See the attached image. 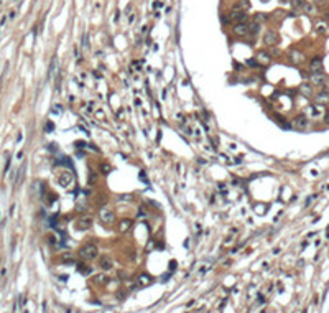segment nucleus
<instances>
[{
  "label": "nucleus",
  "instance_id": "nucleus-3",
  "mask_svg": "<svg viewBox=\"0 0 329 313\" xmlns=\"http://www.w3.org/2000/svg\"><path fill=\"white\" fill-rule=\"evenodd\" d=\"M309 125H311V120H309L306 114H300V116L293 117V120H291V127L296 130H308Z\"/></svg>",
  "mask_w": 329,
  "mask_h": 313
},
{
  "label": "nucleus",
  "instance_id": "nucleus-9",
  "mask_svg": "<svg viewBox=\"0 0 329 313\" xmlns=\"http://www.w3.org/2000/svg\"><path fill=\"white\" fill-rule=\"evenodd\" d=\"M73 181H74V175L69 173V171H64V173H61L59 178H58V183H59L63 188H68L69 185H73Z\"/></svg>",
  "mask_w": 329,
  "mask_h": 313
},
{
  "label": "nucleus",
  "instance_id": "nucleus-29",
  "mask_svg": "<svg viewBox=\"0 0 329 313\" xmlns=\"http://www.w3.org/2000/svg\"><path fill=\"white\" fill-rule=\"evenodd\" d=\"M51 129H53V124H51V122H48V125H46V130H51Z\"/></svg>",
  "mask_w": 329,
  "mask_h": 313
},
{
  "label": "nucleus",
  "instance_id": "nucleus-23",
  "mask_svg": "<svg viewBox=\"0 0 329 313\" xmlns=\"http://www.w3.org/2000/svg\"><path fill=\"white\" fill-rule=\"evenodd\" d=\"M100 171H102L104 175H109V173L112 171V167H111L109 163H102V165H100Z\"/></svg>",
  "mask_w": 329,
  "mask_h": 313
},
{
  "label": "nucleus",
  "instance_id": "nucleus-18",
  "mask_svg": "<svg viewBox=\"0 0 329 313\" xmlns=\"http://www.w3.org/2000/svg\"><path fill=\"white\" fill-rule=\"evenodd\" d=\"M56 68H58V60L53 58L51 60V65H49V74H48V81H51L54 78V71H56Z\"/></svg>",
  "mask_w": 329,
  "mask_h": 313
},
{
  "label": "nucleus",
  "instance_id": "nucleus-26",
  "mask_svg": "<svg viewBox=\"0 0 329 313\" xmlns=\"http://www.w3.org/2000/svg\"><path fill=\"white\" fill-rule=\"evenodd\" d=\"M176 265H178L176 260H171V262H170V270H176Z\"/></svg>",
  "mask_w": 329,
  "mask_h": 313
},
{
  "label": "nucleus",
  "instance_id": "nucleus-17",
  "mask_svg": "<svg viewBox=\"0 0 329 313\" xmlns=\"http://www.w3.org/2000/svg\"><path fill=\"white\" fill-rule=\"evenodd\" d=\"M153 282L152 275H147V274H141V275L137 279V287H147Z\"/></svg>",
  "mask_w": 329,
  "mask_h": 313
},
{
  "label": "nucleus",
  "instance_id": "nucleus-8",
  "mask_svg": "<svg viewBox=\"0 0 329 313\" xmlns=\"http://www.w3.org/2000/svg\"><path fill=\"white\" fill-rule=\"evenodd\" d=\"M309 81H311L313 86H324L327 78H326V74L322 73V71H319V73H311V76H309Z\"/></svg>",
  "mask_w": 329,
  "mask_h": 313
},
{
  "label": "nucleus",
  "instance_id": "nucleus-24",
  "mask_svg": "<svg viewBox=\"0 0 329 313\" xmlns=\"http://www.w3.org/2000/svg\"><path fill=\"white\" fill-rule=\"evenodd\" d=\"M105 279H107L105 275H95V277H94V282H97V284H104V282H107Z\"/></svg>",
  "mask_w": 329,
  "mask_h": 313
},
{
  "label": "nucleus",
  "instance_id": "nucleus-19",
  "mask_svg": "<svg viewBox=\"0 0 329 313\" xmlns=\"http://www.w3.org/2000/svg\"><path fill=\"white\" fill-rule=\"evenodd\" d=\"M132 226V221L130 219H124V221H120V224H119V231L120 232H127L128 229H130Z\"/></svg>",
  "mask_w": 329,
  "mask_h": 313
},
{
  "label": "nucleus",
  "instance_id": "nucleus-16",
  "mask_svg": "<svg viewBox=\"0 0 329 313\" xmlns=\"http://www.w3.org/2000/svg\"><path fill=\"white\" fill-rule=\"evenodd\" d=\"M99 267L102 270H111L112 267H114V264H112V260L107 257V255H104V257H100L99 259Z\"/></svg>",
  "mask_w": 329,
  "mask_h": 313
},
{
  "label": "nucleus",
  "instance_id": "nucleus-1",
  "mask_svg": "<svg viewBox=\"0 0 329 313\" xmlns=\"http://www.w3.org/2000/svg\"><path fill=\"white\" fill-rule=\"evenodd\" d=\"M99 255V249L95 244H86L79 249V257L82 260H94Z\"/></svg>",
  "mask_w": 329,
  "mask_h": 313
},
{
  "label": "nucleus",
  "instance_id": "nucleus-7",
  "mask_svg": "<svg viewBox=\"0 0 329 313\" xmlns=\"http://www.w3.org/2000/svg\"><path fill=\"white\" fill-rule=\"evenodd\" d=\"M99 218H100V221L104 222V224H112V222L115 221V213L112 211V209H109V208H102L99 211Z\"/></svg>",
  "mask_w": 329,
  "mask_h": 313
},
{
  "label": "nucleus",
  "instance_id": "nucleus-12",
  "mask_svg": "<svg viewBox=\"0 0 329 313\" xmlns=\"http://www.w3.org/2000/svg\"><path fill=\"white\" fill-rule=\"evenodd\" d=\"M234 33L239 35V36H245L249 33V25L245 22H240V23H235L234 25Z\"/></svg>",
  "mask_w": 329,
  "mask_h": 313
},
{
  "label": "nucleus",
  "instance_id": "nucleus-21",
  "mask_svg": "<svg viewBox=\"0 0 329 313\" xmlns=\"http://www.w3.org/2000/svg\"><path fill=\"white\" fill-rule=\"evenodd\" d=\"M259 30H260V23L259 22H254L252 25H249V33L257 35V33H259Z\"/></svg>",
  "mask_w": 329,
  "mask_h": 313
},
{
  "label": "nucleus",
  "instance_id": "nucleus-27",
  "mask_svg": "<svg viewBox=\"0 0 329 313\" xmlns=\"http://www.w3.org/2000/svg\"><path fill=\"white\" fill-rule=\"evenodd\" d=\"M247 63H249L250 66H259V61H257V60H255V61H254V60H249Z\"/></svg>",
  "mask_w": 329,
  "mask_h": 313
},
{
  "label": "nucleus",
  "instance_id": "nucleus-6",
  "mask_svg": "<svg viewBox=\"0 0 329 313\" xmlns=\"http://www.w3.org/2000/svg\"><path fill=\"white\" fill-rule=\"evenodd\" d=\"M92 224H94V218L92 216H89V214L81 216V218L77 219V222H76V226H77L79 231H86V229L92 227Z\"/></svg>",
  "mask_w": 329,
  "mask_h": 313
},
{
  "label": "nucleus",
  "instance_id": "nucleus-28",
  "mask_svg": "<svg viewBox=\"0 0 329 313\" xmlns=\"http://www.w3.org/2000/svg\"><path fill=\"white\" fill-rule=\"evenodd\" d=\"M15 17H17V12H15V10H13V12H10V13H8V18H10V20H13Z\"/></svg>",
  "mask_w": 329,
  "mask_h": 313
},
{
  "label": "nucleus",
  "instance_id": "nucleus-15",
  "mask_svg": "<svg viewBox=\"0 0 329 313\" xmlns=\"http://www.w3.org/2000/svg\"><path fill=\"white\" fill-rule=\"evenodd\" d=\"M257 61H259V65H262V66H267V65H270L272 63V58L265 53V51H260V53H257Z\"/></svg>",
  "mask_w": 329,
  "mask_h": 313
},
{
  "label": "nucleus",
  "instance_id": "nucleus-10",
  "mask_svg": "<svg viewBox=\"0 0 329 313\" xmlns=\"http://www.w3.org/2000/svg\"><path fill=\"white\" fill-rule=\"evenodd\" d=\"M288 60L293 63V65H301L303 61H305V55L301 53V51H298V50H291L288 53Z\"/></svg>",
  "mask_w": 329,
  "mask_h": 313
},
{
  "label": "nucleus",
  "instance_id": "nucleus-22",
  "mask_svg": "<svg viewBox=\"0 0 329 313\" xmlns=\"http://www.w3.org/2000/svg\"><path fill=\"white\" fill-rule=\"evenodd\" d=\"M23 173H25V165H22L20 170H18V175H17V180H15V185H20L22 180H23Z\"/></svg>",
  "mask_w": 329,
  "mask_h": 313
},
{
  "label": "nucleus",
  "instance_id": "nucleus-2",
  "mask_svg": "<svg viewBox=\"0 0 329 313\" xmlns=\"http://www.w3.org/2000/svg\"><path fill=\"white\" fill-rule=\"evenodd\" d=\"M305 114L309 119H324L326 117V107L322 104H311L306 107Z\"/></svg>",
  "mask_w": 329,
  "mask_h": 313
},
{
  "label": "nucleus",
  "instance_id": "nucleus-5",
  "mask_svg": "<svg viewBox=\"0 0 329 313\" xmlns=\"http://www.w3.org/2000/svg\"><path fill=\"white\" fill-rule=\"evenodd\" d=\"M263 43L267 46H275V44L280 43V35L275 30H265L263 31Z\"/></svg>",
  "mask_w": 329,
  "mask_h": 313
},
{
  "label": "nucleus",
  "instance_id": "nucleus-20",
  "mask_svg": "<svg viewBox=\"0 0 329 313\" xmlns=\"http://www.w3.org/2000/svg\"><path fill=\"white\" fill-rule=\"evenodd\" d=\"M77 272L82 274V275H87V274L92 272V269H91V267H87V265H84V264H79V265H77Z\"/></svg>",
  "mask_w": 329,
  "mask_h": 313
},
{
  "label": "nucleus",
  "instance_id": "nucleus-25",
  "mask_svg": "<svg viewBox=\"0 0 329 313\" xmlns=\"http://www.w3.org/2000/svg\"><path fill=\"white\" fill-rule=\"evenodd\" d=\"M316 30L319 31V33H324L326 31V23H318L316 25Z\"/></svg>",
  "mask_w": 329,
  "mask_h": 313
},
{
  "label": "nucleus",
  "instance_id": "nucleus-13",
  "mask_svg": "<svg viewBox=\"0 0 329 313\" xmlns=\"http://www.w3.org/2000/svg\"><path fill=\"white\" fill-rule=\"evenodd\" d=\"M309 69H311V73L322 71V60L319 58V56H316V58L311 60V63H309Z\"/></svg>",
  "mask_w": 329,
  "mask_h": 313
},
{
  "label": "nucleus",
  "instance_id": "nucleus-4",
  "mask_svg": "<svg viewBox=\"0 0 329 313\" xmlns=\"http://www.w3.org/2000/svg\"><path fill=\"white\" fill-rule=\"evenodd\" d=\"M245 20H247V10H244V8L239 7V5H235L229 13V22L235 25V23H240V22H245Z\"/></svg>",
  "mask_w": 329,
  "mask_h": 313
},
{
  "label": "nucleus",
  "instance_id": "nucleus-14",
  "mask_svg": "<svg viewBox=\"0 0 329 313\" xmlns=\"http://www.w3.org/2000/svg\"><path fill=\"white\" fill-rule=\"evenodd\" d=\"M300 92L303 94V96H306V97H311V96H314V92H313V84L311 82H303V84L300 86Z\"/></svg>",
  "mask_w": 329,
  "mask_h": 313
},
{
  "label": "nucleus",
  "instance_id": "nucleus-11",
  "mask_svg": "<svg viewBox=\"0 0 329 313\" xmlns=\"http://www.w3.org/2000/svg\"><path fill=\"white\" fill-rule=\"evenodd\" d=\"M314 102L316 104H322V106L329 104V91H321L318 94H314Z\"/></svg>",
  "mask_w": 329,
  "mask_h": 313
}]
</instances>
